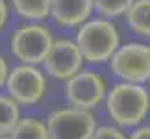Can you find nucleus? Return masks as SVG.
<instances>
[{
  "instance_id": "obj_17",
  "label": "nucleus",
  "mask_w": 150,
  "mask_h": 139,
  "mask_svg": "<svg viewBox=\"0 0 150 139\" xmlns=\"http://www.w3.org/2000/svg\"><path fill=\"white\" fill-rule=\"evenodd\" d=\"M8 17H9L8 4H6V0H0V32H2L4 26L8 24Z\"/></svg>"
},
{
  "instance_id": "obj_14",
  "label": "nucleus",
  "mask_w": 150,
  "mask_h": 139,
  "mask_svg": "<svg viewBox=\"0 0 150 139\" xmlns=\"http://www.w3.org/2000/svg\"><path fill=\"white\" fill-rule=\"evenodd\" d=\"M132 4L134 0H93V8L106 19H115V17L124 15Z\"/></svg>"
},
{
  "instance_id": "obj_18",
  "label": "nucleus",
  "mask_w": 150,
  "mask_h": 139,
  "mask_svg": "<svg viewBox=\"0 0 150 139\" xmlns=\"http://www.w3.org/2000/svg\"><path fill=\"white\" fill-rule=\"evenodd\" d=\"M8 72H9V67H8V61L6 57L0 54V87L6 84V78H8Z\"/></svg>"
},
{
  "instance_id": "obj_5",
  "label": "nucleus",
  "mask_w": 150,
  "mask_h": 139,
  "mask_svg": "<svg viewBox=\"0 0 150 139\" xmlns=\"http://www.w3.org/2000/svg\"><path fill=\"white\" fill-rule=\"evenodd\" d=\"M48 139H89L96 130V119L91 109L59 108L47 117Z\"/></svg>"
},
{
  "instance_id": "obj_2",
  "label": "nucleus",
  "mask_w": 150,
  "mask_h": 139,
  "mask_svg": "<svg viewBox=\"0 0 150 139\" xmlns=\"http://www.w3.org/2000/svg\"><path fill=\"white\" fill-rule=\"evenodd\" d=\"M76 45L82 52L83 61L104 63L115 54L120 46V33L117 26L108 19L85 21L78 26Z\"/></svg>"
},
{
  "instance_id": "obj_11",
  "label": "nucleus",
  "mask_w": 150,
  "mask_h": 139,
  "mask_svg": "<svg viewBox=\"0 0 150 139\" xmlns=\"http://www.w3.org/2000/svg\"><path fill=\"white\" fill-rule=\"evenodd\" d=\"M9 137L11 139H48V130L41 119L26 117V119H19V123L11 130Z\"/></svg>"
},
{
  "instance_id": "obj_19",
  "label": "nucleus",
  "mask_w": 150,
  "mask_h": 139,
  "mask_svg": "<svg viewBox=\"0 0 150 139\" xmlns=\"http://www.w3.org/2000/svg\"><path fill=\"white\" fill-rule=\"evenodd\" d=\"M0 139H11L9 135H2V137H0Z\"/></svg>"
},
{
  "instance_id": "obj_15",
  "label": "nucleus",
  "mask_w": 150,
  "mask_h": 139,
  "mask_svg": "<svg viewBox=\"0 0 150 139\" xmlns=\"http://www.w3.org/2000/svg\"><path fill=\"white\" fill-rule=\"evenodd\" d=\"M89 139H128V137L115 126H96V130Z\"/></svg>"
},
{
  "instance_id": "obj_3",
  "label": "nucleus",
  "mask_w": 150,
  "mask_h": 139,
  "mask_svg": "<svg viewBox=\"0 0 150 139\" xmlns=\"http://www.w3.org/2000/svg\"><path fill=\"white\" fill-rule=\"evenodd\" d=\"M54 37L45 24L28 22L21 24L11 35V54L21 63L26 65H39L45 61Z\"/></svg>"
},
{
  "instance_id": "obj_16",
  "label": "nucleus",
  "mask_w": 150,
  "mask_h": 139,
  "mask_svg": "<svg viewBox=\"0 0 150 139\" xmlns=\"http://www.w3.org/2000/svg\"><path fill=\"white\" fill-rule=\"evenodd\" d=\"M128 139H150V126H135V130Z\"/></svg>"
},
{
  "instance_id": "obj_8",
  "label": "nucleus",
  "mask_w": 150,
  "mask_h": 139,
  "mask_svg": "<svg viewBox=\"0 0 150 139\" xmlns=\"http://www.w3.org/2000/svg\"><path fill=\"white\" fill-rule=\"evenodd\" d=\"M82 63H83V57L76 41H72L69 37H59V39H54L43 65L47 74H50L52 78L67 82L69 78L74 76L82 69Z\"/></svg>"
},
{
  "instance_id": "obj_9",
  "label": "nucleus",
  "mask_w": 150,
  "mask_h": 139,
  "mask_svg": "<svg viewBox=\"0 0 150 139\" xmlns=\"http://www.w3.org/2000/svg\"><path fill=\"white\" fill-rule=\"evenodd\" d=\"M93 0H50V17L61 28H76L89 21Z\"/></svg>"
},
{
  "instance_id": "obj_13",
  "label": "nucleus",
  "mask_w": 150,
  "mask_h": 139,
  "mask_svg": "<svg viewBox=\"0 0 150 139\" xmlns=\"http://www.w3.org/2000/svg\"><path fill=\"white\" fill-rule=\"evenodd\" d=\"M21 119L19 104L9 95H0V137L9 135Z\"/></svg>"
},
{
  "instance_id": "obj_1",
  "label": "nucleus",
  "mask_w": 150,
  "mask_h": 139,
  "mask_svg": "<svg viewBox=\"0 0 150 139\" xmlns=\"http://www.w3.org/2000/svg\"><path fill=\"white\" fill-rule=\"evenodd\" d=\"M106 108L111 121L119 126L135 128L150 111V95L141 84L120 82L106 93Z\"/></svg>"
},
{
  "instance_id": "obj_10",
  "label": "nucleus",
  "mask_w": 150,
  "mask_h": 139,
  "mask_svg": "<svg viewBox=\"0 0 150 139\" xmlns=\"http://www.w3.org/2000/svg\"><path fill=\"white\" fill-rule=\"evenodd\" d=\"M124 17L132 32L150 37V0H134Z\"/></svg>"
},
{
  "instance_id": "obj_7",
  "label": "nucleus",
  "mask_w": 150,
  "mask_h": 139,
  "mask_svg": "<svg viewBox=\"0 0 150 139\" xmlns=\"http://www.w3.org/2000/svg\"><path fill=\"white\" fill-rule=\"evenodd\" d=\"M106 80L87 69H80L65 84V96L72 108L93 109L106 98Z\"/></svg>"
},
{
  "instance_id": "obj_12",
  "label": "nucleus",
  "mask_w": 150,
  "mask_h": 139,
  "mask_svg": "<svg viewBox=\"0 0 150 139\" xmlns=\"http://www.w3.org/2000/svg\"><path fill=\"white\" fill-rule=\"evenodd\" d=\"M15 13L28 21H41L50 15V0H11Z\"/></svg>"
},
{
  "instance_id": "obj_4",
  "label": "nucleus",
  "mask_w": 150,
  "mask_h": 139,
  "mask_svg": "<svg viewBox=\"0 0 150 139\" xmlns=\"http://www.w3.org/2000/svg\"><path fill=\"white\" fill-rule=\"evenodd\" d=\"M111 72L122 82L143 84L150 80V45L132 41L120 45L109 57Z\"/></svg>"
},
{
  "instance_id": "obj_20",
  "label": "nucleus",
  "mask_w": 150,
  "mask_h": 139,
  "mask_svg": "<svg viewBox=\"0 0 150 139\" xmlns=\"http://www.w3.org/2000/svg\"><path fill=\"white\" fill-rule=\"evenodd\" d=\"M148 95H150V85H148Z\"/></svg>"
},
{
  "instance_id": "obj_6",
  "label": "nucleus",
  "mask_w": 150,
  "mask_h": 139,
  "mask_svg": "<svg viewBox=\"0 0 150 139\" xmlns=\"http://www.w3.org/2000/svg\"><path fill=\"white\" fill-rule=\"evenodd\" d=\"M4 85L19 106H35L47 95V76L37 65L21 63L9 69Z\"/></svg>"
}]
</instances>
